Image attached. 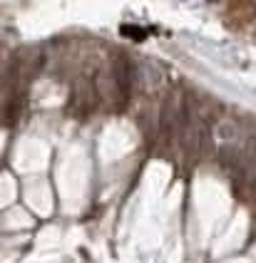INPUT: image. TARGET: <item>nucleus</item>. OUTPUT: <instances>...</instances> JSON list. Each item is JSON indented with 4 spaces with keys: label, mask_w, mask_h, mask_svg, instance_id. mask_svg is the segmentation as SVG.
<instances>
[{
    "label": "nucleus",
    "mask_w": 256,
    "mask_h": 263,
    "mask_svg": "<svg viewBox=\"0 0 256 263\" xmlns=\"http://www.w3.org/2000/svg\"><path fill=\"white\" fill-rule=\"evenodd\" d=\"M254 157H256V149H254Z\"/></svg>",
    "instance_id": "nucleus-1"
}]
</instances>
